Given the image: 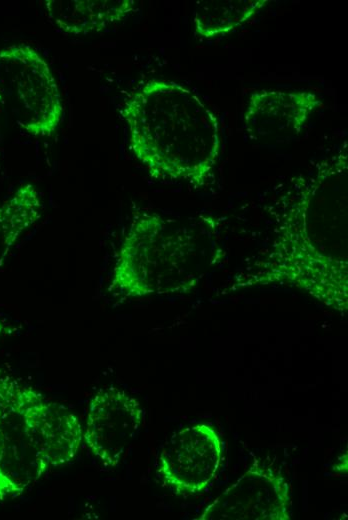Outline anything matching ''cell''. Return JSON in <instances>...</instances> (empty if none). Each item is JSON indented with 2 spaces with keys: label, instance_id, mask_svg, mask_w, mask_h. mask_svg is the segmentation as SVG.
Wrapping results in <instances>:
<instances>
[{
  "label": "cell",
  "instance_id": "obj_1",
  "mask_svg": "<svg viewBox=\"0 0 348 520\" xmlns=\"http://www.w3.org/2000/svg\"><path fill=\"white\" fill-rule=\"evenodd\" d=\"M274 240L233 289L297 288L342 316L348 308V144L294 176L272 211Z\"/></svg>",
  "mask_w": 348,
  "mask_h": 520
},
{
  "label": "cell",
  "instance_id": "obj_2",
  "mask_svg": "<svg viewBox=\"0 0 348 520\" xmlns=\"http://www.w3.org/2000/svg\"><path fill=\"white\" fill-rule=\"evenodd\" d=\"M120 114L129 150L152 178L196 189L213 179L222 150L220 125L192 90L152 78L128 95Z\"/></svg>",
  "mask_w": 348,
  "mask_h": 520
},
{
  "label": "cell",
  "instance_id": "obj_3",
  "mask_svg": "<svg viewBox=\"0 0 348 520\" xmlns=\"http://www.w3.org/2000/svg\"><path fill=\"white\" fill-rule=\"evenodd\" d=\"M224 254L208 222L192 225L139 211L116 252L108 289L125 298L189 293Z\"/></svg>",
  "mask_w": 348,
  "mask_h": 520
},
{
  "label": "cell",
  "instance_id": "obj_4",
  "mask_svg": "<svg viewBox=\"0 0 348 520\" xmlns=\"http://www.w3.org/2000/svg\"><path fill=\"white\" fill-rule=\"evenodd\" d=\"M83 441L79 419L11 376L0 377V501L22 495L52 468L69 463Z\"/></svg>",
  "mask_w": 348,
  "mask_h": 520
},
{
  "label": "cell",
  "instance_id": "obj_5",
  "mask_svg": "<svg viewBox=\"0 0 348 520\" xmlns=\"http://www.w3.org/2000/svg\"><path fill=\"white\" fill-rule=\"evenodd\" d=\"M0 94L16 124L34 137H50L63 118L58 83L44 57L21 43L0 49Z\"/></svg>",
  "mask_w": 348,
  "mask_h": 520
},
{
  "label": "cell",
  "instance_id": "obj_6",
  "mask_svg": "<svg viewBox=\"0 0 348 520\" xmlns=\"http://www.w3.org/2000/svg\"><path fill=\"white\" fill-rule=\"evenodd\" d=\"M222 459V442L213 427L194 424L175 432L162 447L157 473L177 495H197L215 479Z\"/></svg>",
  "mask_w": 348,
  "mask_h": 520
},
{
  "label": "cell",
  "instance_id": "obj_7",
  "mask_svg": "<svg viewBox=\"0 0 348 520\" xmlns=\"http://www.w3.org/2000/svg\"><path fill=\"white\" fill-rule=\"evenodd\" d=\"M291 487L271 467L255 462L207 505L197 520H289Z\"/></svg>",
  "mask_w": 348,
  "mask_h": 520
},
{
  "label": "cell",
  "instance_id": "obj_8",
  "mask_svg": "<svg viewBox=\"0 0 348 520\" xmlns=\"http://www.w3.org/2000/svg\"><path fill=\"white\" fill-rule=\"evenodd\" d=\"M145 417L140 402L125 390L99 389L87 407L83 440L107 467H116L137 437Z\"/></svg>",
  "mask_w": 348,
  "mask_h": 520
},
{
  "label": "cell",
  "instance_id": "obj_9",
  "mask_svg": "<svg viewBox=\"0 0 348 520\" xmlns=\"http://www.w3.org/2000/svg\"><path fill=\"white\" fill-rule=\"evenodd\" d=\"M322 105L311 90L261 89L248 98L244 130L252 138L297 136Z\"/></svg>",
  "mask_w": 348,
  "mask_h": 520
},
{
  "label": "cell",
  "instance_id": "obj_10",
  "mask_svg": "<svg viewBox=\"0 0 348 520\" xmlns=\"http://www.w3.org/2000/svg\"><path fill=\"white\" fill-rule=\"evenodd\" d=\"M47 18L71 35L102 32L136 9L134 0H46Z\"/></svg>",
  "mask_w": 348,
  "mask_h": 520
},
{
  "label": "cell",
  "instance_id": "obj_11",
  "mask_svg": "<svg viewBox=\"0 0 348 520\" xmlns=\"http://www.w3.org/2000/svg\"><path fill=\"white\" fill-rule=\"evenodd\" d=\"M42 209L41 195L32 183L21 185L0 202V267L22 235L40 219Z\"/></svg>",
  "mask_w": 348,
  "mask_h": 520
},
{
  "label": "cell",
  "instance_id": "obj_12",
  "mask_svg": "<svg viewBox=\"0 0 348 520\" xmlns=\"http://www.w3.org/2000/svg\"><path fill=\"white\" fill-rule=\"evenodd\" d=\"M269 0H199L193 12L195 33L205 39L223 36L248 22Z\"/></svg>",
  "mask_w": 348,
  "mask_h": 520
},
{
  "label": "cell",
  "instance_id": "obj_13",
  "mask_svg": "<svg viewBox=\"0 0 348 520\" xmlns=\"http://www.w3.org/2000/svg\"><path fill=\"white\" fill-rule=\"evenodd\" d=\"M9 327L8 324L0 318V338L8 333Z\"/></svg>",
  "mask_w": 348,
  "mask_h": 520
},
{
  "label": "cell",
  "instance_id": "obj_14",
  "mask_svg": "<svg viewBox=\"0 0 348 520\" xmlns=\"http://www.w3.org/2000/svg\"><path fill=\"white\" fill-rule=\"evenodd\" d=\"M2 107H5V102L3 100L2 95L0 94V110L2 109Z\"/></svg>",
  "mask_w": 348,
  "mask_h": 520
}]
</instances>
